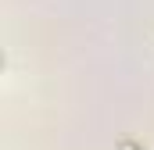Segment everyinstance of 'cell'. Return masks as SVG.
Masks as SVG:
<instances>
[{
	"label": "cell",
	"mask_w": 154,
	"mask_h": 150,
	"mask_svg": "<svg viewBox=\"0 0 154 150\" xmlns=\"http://www.w3.org/2000/svg\"><path fill=\"white\" fill-rule=\"evenodd\" d=\"M118 150H143V147H136V143H122Z\"/></svg>",
	"instance_id": "1"
}]
</instances>
